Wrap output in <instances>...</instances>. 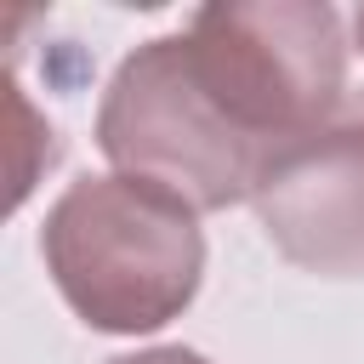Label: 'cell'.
Here are the masks:
<instances>
[{
	"mask_svg": "<svg viewBox=\"0 0 364 364\" xmlns=\"http://www.w3.org/2000/svg\"><path fill=\"white\" fill-rule=\"evenodd\" d=\"M40 256L74 318L102 336H148L182 318L205 279L199 210L125 171L68 182L46 210Z\"/></svg>",
	"mask_w": 364,
	"mask_h": 364,
	"instance_id": "obj_1",
	"label": "cell"
},
{
	"mask_svg": "<svg viewBox=\"0 0 364 364\" xmlns=\"http://www.w3.org/2000/svg\"><path fill=\"white\" fill-rule=\"evenodd\" d=\"M188 57L233 125L262 148H284L347 102V34L324 0H222L182 23Z\"/></svg>",
	"mask_w": 364,
	"mask_h": 364,
	"instance_id": "obj_2",
	"label": "cell"
},
{
	"mask_svg": "<svg viewBox=\"0 0 364 364\" xmlns=\"http://www.w3.org/2000/svg\"><path fill=\"white\" fill-rule=\"evenodd\" d=\"M97 148L114 171L176 193L199 216L250 199L262 171V148L210 97L182 28L142 40L114 68L97 102Z\"/></svg>",
	"mask_w": 364,
	"mask_h": 364,
	"instance_id": "obj_3",
	"label": "cell"
},
{
	"mask_svg": "<svg viewBox=\"0 0 364 364\" xmlns=\"http://www.w3.org/2000/svg\"><path fill=\"white\" fill-rule=\"evenodd\" d=\"M250 210L284 262L318 279H364V97L273 148Z\"/></svg>",
	"mask_w": 364,
	"mask_h": 364,
	"instance_id": "obj_4",
	"label": "cell"
},
{
	"mask_svg": "<svg viewBox=\"0 0 364 364\" xmlns=\"http://www.w3.org/2000/svg\"><path fill=\"white\" fill-rule=\"evenodd\" d=\"M114 364H210V358L193 353V347H142V353H125Z\"/></svg>",
	"mask_w": 364,
	"mask_h": 364,
	"instance_id": "obj_5",
	"label": "cell"
},
{
	"mask_svg": "<svg viewBox=\"0 0 364 364\" xmlns=\"http://www.w3.org/2000/svg\"><path fill=\"white\" fill-rule=\"evenodd\" d=\"M353 40H358V51H364V6L353 11Z\"/></svg>",
	"mask_w": 364,
	"mask_h": 364,
	"instance_id": "obj_6",
	"label": "cell"
}]
</instances>
